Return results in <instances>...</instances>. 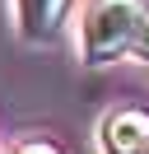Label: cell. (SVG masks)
Here are the masks:
<instances>
[{
  "instance_id": "1",
  "label": "cell",
  "mask_w": 149,
  "mask_h": 154,
  "mask_svg": "<svg viewBox=\"0 0 149 154\" xmlns=\"http://www.w3.org/2000/svg\"><path fill=\"white\" fill-rule=\"evenodd\" d=\"M140 19H144V0H89L79 19V61L107 66L121 51H130Z\"/></svg>"
},
{
  "instance_id": "2",
  "label": "cell",
  "mask_w": 149,
  "mask_h": 154,
  "mask_svg": "<svg viewBox=\"0 0 149 154\" xmlns=\"http://www.w3.org/2000/svg\"><path fill=\"white\" fill-rule=\"evenodd\" d=\"M98 145H102V154H144L149 112L144 107H117V112H107L102 126H98Z\"/></svg>"
},
{
  "instance_id": "3",
  "label": "cell",
  "mask_w": 149,
  "mask_h": 154,
  "mask_svg": "<svg viewBox=\"0 0 149 154\" xmlns=\"http://www.w3.org/2000/svg\"><path fill=\"white\" fill-rule=\"evenodd\" d=\"M70 0H14V28L23 42L47 47V42L61 38V19Z\"/></svg>"
},
{
  "instance_id": "4",
  "label": "cell",
  "mask_w": 149,
  "mask_h": 154,
  "mask_svg": "<svg viewBox=\"0 0 149 154\" xmlns=\"http://www.w3.org/2000/svg\"><path fill=\"white\" fill-rule=\"evenodd\" d=\"M130 51H135L140 61H149V10H144V19H140L135 38H130Z\"/></svg>"
},
{
  "instance_id": "5",
  "label": "cell",
  "mask_w": 149,
  "mask_h": 154,
  "mask_svg": "<svg viewBox=\"0 0 149 154\" xmlns=\"http://www.w3.org/2000/svg\"><path fill=\"white\" fill-rule=\"evenodd\" d=\"M14 154H61V149H56L51 140H23V145H19Z\"/></svg>"
},
{
  "instance_id": "6",
  "label": "cell",
  "mask_w": 149,
  "mask_h": 154,
  "mask_svg": "<svg viewBox=\"0 0 149 154\" xmlns=\"http://www.w3.org/2000/svg\"><path fill=\"white\" fill-rule=\"evenodd\" d=\"M144 154H149V145H144Z\"/></svg>"
}]
</instances>
